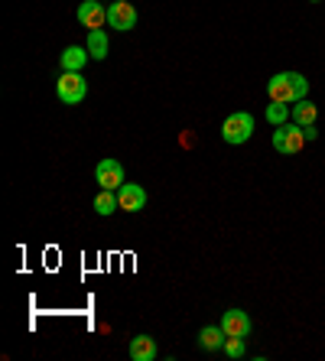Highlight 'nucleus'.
I'll return each mask as SVG.
<instances>
[{"label": "nucleus", "mask_w": 325, "mask_h": 361, "mask_svg": "<svg viewBox=\"0 0 325 361\" xmlns=\"http://www.w3.org/2000/svg\"><path fill=\"white\" fill-rule=\"evenodd\" d=\"M88 56H91V52L78 49V46H69V49L62 52V69L65 72H82V65L88 62Z\"/></svg>", "instance_id": "13"}, {"label": "nucleus", "mask_w": 325, "mask_h": 361, "mask_svg": "<svg viewBox=\"0 0 325 361\" xmlns=\"http://www.w3.org/2000/svg\"><path fill=\"white\" fill-rule=\"evenodd\" d=\"M121 209V202H117V196H114V189H101L98 196H95V212L98 215H111Z\"/></svg>", "instance_id": "14"}, {"label": "nucleus", "mask_w": 325, "mask_h": 361, "mask_svg": "<svg viewBox=\"0 0 325 361\" xmlns=\"http://www.w3.org/2000/svg\"><path fill=\"white\" fill-rule=\"evenodd\" d=\"M56 91H59V101H62V104H78V101L85 98L88 85H85V78H82L78 72H65L62 78H59Z\"/></svg>", "instance_id": "4"}, {"label": "nucleus", "mask_w": 325, "mask_h": 361, "mask_svg": "<svg viewBox=\"0 0 325 361\" xmlns=\"http://www.w3.org/2000/svg\"><path fill=\"white\" fill-rule=\"evenodd\" d=\"M267 95L270 101H280V104H289V101H302L309 95V78L300 72H280L270 78L267 85Z\"/></svg>", "instance_id": "1"}, {"label": "nucleus", "mask_w": 325, "mask_h": 361, "mask_svg": "<svg viewBox=\"0 0 325 361\" xmlns=\"http://www.w3.org/2000/svg\"><path fill=\"white\" fill-rule=\"evenodd\" d=\"M250 134H254V117H250L248 111L228 114V121L221 124V137H225V143H231V147H238V143H248Z\"/></svg>", "instance_id": "2"}, {"label": "nucleus", "mask_w": 325, "mask_h": 361, "mask_svg": "<svg viewBox=\"0 0 325 361\" xmlns=\"http://www.w3.org/2000/svg\"><path fill=\"white\" fill-rule=\"evenodd\" d=\"M199 345L205 351H215V349H221L225 345V329H215V325H205L199 332Z\"/></svg>", "instance_id": "12"}, {"label": "nucleus", "mask_w": 325, "mask_h": 361, "mask_svg": "<svg viewBox=\"0 0 325 361\" xmlns=\"http://www.w3.org/2000/svg\"><path fill=\"white\" fill-rule=\"evenodd\" d=\"M302 134H306V140H315V137H319V130H315V127H302Z\"/></svg>", "instance_id": "18"}, {"label": "nucleus", "mask_w": 325, "mask_h": 361, "mask_svg": "<svg viewBox=\"0 0 325 361\" xmlns=\"http://www.w3.org/2000/svg\"><path fill=\"white\" fill-rule=\"evenodd\" d=\"M130 358L134 361H153L156 358V342L150 336H134L130 338Z\"/></svg>", "instance_id": "10"}, {"label": "nucleus", "mask_w": 325, "mask_h": 361, "mask_svg": "<svg viewBox=\"0 0 325 361\" xmlns=\"http://www.w3.org/2000/svg\"><path fill=\"white\" fill-rule=\"evenodd\" d=\"M221 349H225L231 358H241V355H244V338L241 336H225V345H221Z\"/></svg>", "instance_id": "17"}, {"label": "nucleus", "mask_w": 325, "mask_h": 361, "mask_svg": "<svg viewBox=\"0 0 325 361\" xmlns=\"http://www.w3.org/2000/svg\"><path fill=\"white\" fill-rule=\"evenodd\" d=\"M274 147L280 150V153H287V156L300 153V150L306 147V134H302V127L300 124H280L274 130Z\"/></svg>", "instance_id": "3"}, {"label": "nucleus", "mask_w": 325, "mask_h": 361, "mask_svg": "<svg viewBox=\"0 0 325 361\" xmlns=\"http://www.w3.org/2000/svg\"><path fill=\"white\" fill-rule=\"evenodd\" d=\"M108 23H111L114 30L127 33V30H134V26H137V10H134L127 0H114L111 7H108Z\"/></svg>", "instance_id": "5"}, {"label": "nucleus", "mask_w": 325, "mask_h": 361, "mask_svg": "<svg viewBox=\"0 0 325 361\" xmlns=\"http://www.w3.org/2000/svg\"><path fill=\"white\" fill-rule=\"evenodd\" d=\"M78 23L88 26V30H101V23H108V10L101 7L98 0H85L78 7Z\"/></svg>", "instance_id": "9"}, {"label": "nucleus", "mask_w": 325, "mask_h": 361, "mask_svg": "<svg viewBox=\"0 0 325 361\" xmlns=\"http://www.w3.org/2000/svg\"><path fill=\"white\" fill-rule=\"evenodd\" d=\"M313 3H319V0H313Z\"/></svg>", "instance_id": "19"}, {"label": "nucleus", "mask_w": 325, "mask_h": 361, "mask_svg": "<svg viewBox=\"0 0 325 361\" xmlns=\"http://www.w3.org/2000/svg\"><path fill=\"white\" fill-rule=\"evenodd\" d=\"M221 329H225V336L248 338L250 336V316L244 310H228L225 316H221Z\"/></svg>", "instance_id": "7"}, {"label": "nucleus", "mask_w": 325, "mask_h": 361, "mask_svg": "<svg viewBox=\"0 0 325 361\" xmlns=\"http://www.w3.org/2000/svg\"><path fill=\"white\" fill-rule=\"evenodd\" d=\"M117 202H121V209H124V212H140V209L147 205V192H143V186L124 183V186L117 189Z\"/></svg>", "instance_id": "8"}, {"label": "nucleus", "mask_w": 325, "mask_h": 361, "mask_svg": "<svg viewBox=\"0 0 325 361\" xmlns=\"http://www.w3.org/2000/svg\"><path fill=\"white\" fill-rule=\"evenodd\" d=\"M287 117H289V111H287V104H280V101H274L270 108H267V121L274 127H280V124H287Z\"/></svg>", "instance_id": "16"}, {"label": "nucleus", "mask_w": 325, "mask_h": 361, "mask_svg": "<svg viewBox=\"0 0 325 361\" xmlns=\"http://www.w3.org/2000/svg\"><path fill=\"white\" fill-rule=\"evenodd\" d=\"M315 117H319V108H315L313 101H296V108H293V121L300 127H313L315 124Z\"/></svg>", "instance_id": "11"}, {"label": "nucleus", "mask_w": 325, "mask_h": 361, "mask_svg": "<svg viewBox=\"0 0 325 361\" xmlns=\"http://www.w3.org/2000/svg\"><path fill=\"white\" fill-rule=\"evenodd\" d=\"M95 179L101 189H121L124 186V166L117 160H101L95 170Z\"/></svg>", "instance_id": "6"}, {"label": "nucleus", "mask_w": 325, "mask_h": 361, "mask_svg": "<svg viewBox=\"0 0 325 361\" xmlns=\"http://www.w3.org/2000/svg\"><path fill=\"white\" fill-rule=\"evenodd\" d=\"M88 52H91L95 59H104V56H108V36H104L101 30H91V33H88Z\"/></svg>", "instance_id": "15"}]
</instances>
